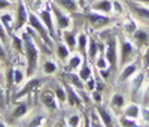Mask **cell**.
<instances>
[{"label": "cell", "mask_w": 149, "mask_h": 127, "mask_svg": "<svg viewBox=\"0 0 149 127\" xmlns=\"http://www.w3.org/2000/svg\"><path fill=\"white\" fill-rule=\"evenodd\" d=\"M21 37H22V44H24V55H26V60H27L26 75H27V78H33L37 67H39L40 49L27 29L21 30Z\"/></svg>", "instance_id": "1"}, {"label": "cell", "mask_w": 149, "mask_h": 127, "mask_svg": "<svg viewBox=\"0 0 149 127\" xmlns=\"http://www.w3.org/2000/svg\"><path fill=\"white\" fill-rule=\"evenodd\" d=\"M106 29H103L104 32H102L103 33L102 39L104 41V57L112 70H113L118 67V36Z\"/></svg>", "instance_id": "2"}, {"label": "cell", "mask_w": 149, "mask_h": 127, "mask_svg": "<svg viewBox=\"0 0 149 127\" xmlns=\"http://www.w3.org/2000/svg\"><path fill=\"white\" fill-rule=\"evenodd\" d=\"M27 25H29V27H31V29L37 33V36H39L49 48H54L55 41L51 37L48 29L45 27V24L40 21V18L37 17V14H34V11H31L30 14H29V22H27Z\"/></svg>", "instance_id": "3"}, {"label": "cell", "mask_w": 149, "mask_h": 127, "mask_svg": "<svg viewBox=\"0 0 149 127\" xmlns=\"http://www.w3.org/2000/svg\"><path fill=\"white\" fill-rule=\"evenodd\" d=\"M118 42H119V65L125 66L127 63H131L134 60L136 53H137V46L134 45V42L128 41L125 36H119Z\"/></svg>", "instance_id": "4"}, {"label": "cell", "mask_w": 149, "mask_h": 127, "mask_svg": "<svg viewBox=\"0 0 149 127\" xmlns=\"http://www.w3.org/2000/svg\"><path fill=\"white\" fill-rule=\"evenodd\" d=\"M49 5H51V11H52V17H54V22H55V29H57V34L60 36L61 32L66 30V29H70L72 27V17L67 14L66 11H63L61 8H58L55 3H52L49 0Z\"/></svg>", "instance_id": "5"}, {"label": "cell", "mask_w": 149, "mask_h": 127, "mask_svg": "<svg viewBox=\"0 0 149 127\" xmlns=\"http://www.w3.org/2000/svg\"><path fill=\"white\" fill-rule=\"evenodd\" d=\"M37 17L40 18V21L45 24V27L48 29L51 37L55 41L58 34H57V29H55V22H54V17H52V11H51V5H49V0H46L45 5L37 11Z\"/></svg>", "instance_id": "6"}, {"label": "cell", "mask_w": 149, "mask_h": 127, "mask_svg": "<svg viewBox=\"0 0 149 127\" xmlns=\"http://www.w3.org/2000/svg\"><path fill=\"white\" fill-rule=\"evenodd\" d=\"M29 14H30V11L26 2L18 0L17 8H15V17H14V32L15 33H19L22 29H26V25L29 22Z\"/></svg>", "instance_id": "7"}, {"label": "cell", "mask_w": 149, "mask_h": 127, "mask_svg": "<svg viewBox=\"0 0 149 127\" xmlns=\"http://www.w3.org/2000/svg\"><path fill=\"white\" fill-rule=\"evenodd\" d=\"M85 20H86V22H88L90 27L93 30H97V32H100V30L109 27V24L112 22L109 15L100 14V12H95V11L86 12V14H85Z\"/></svg>", "instance_id": "8"}, {"label": "cell", "mask_w": 149, "mask_h": 127, "mask_svg": "<svg viewBox=\"0 0 149 127\" xmlns=\"http://www.w3.org/2000/svg\"><path fill=\"white\" fill-rule=\"evenodd\" d=\"M63 87L66 90V102L72 108H81L84 105V102H82V97L79 96L76 88H74L73 85H70L69 81H63Z\"/></svg>", "instance_id": "9"}, {"label": "cell", "mask_w": 149, "mask_h": 127, "mask_svg": "<svg viewBox=\"0 0 149 127\" xmlns=\"http://www.w3.org/2000/svg\"><path fill=\"white\" fill-rule=\"evenodd\" d=\"M97 112H98V115H100V120L103 123L104 127H113V126H118L119 123L115 120V115H113V112H112V109L103 106L102 103H98L95 106Z\"/></svg>", "instance_id": "10"}, {"label": "cell", "mask_w": 149, "mask_h": 127, "mask_svg": "<svg viewBox=\"0 0 149 127\" xmlns=\"http://www.w3.org/2000/svg\"><path fill=\"white\" fill-rule=\"evenodd\" d=\"M40 103L49 112H54L58 108V100H57V97H55L52 90H43L40 93Z\"/></svg>", "instance_id": "11"}, {"label": "cell", "mask_w": 149, "mask_h": 127, "mask_svg": "<svg viewBox=\"0 0 149 127\" xmlns=\"http://www.w3.org/2000/svg\"><path fill=\"white\" fill-rule=\"evenodd\" d=\"M30 111V102L24 100V102H19V103H17V106L14 108V111H12L10 117H9V124L15 123L18 120H22L24 117L29 114Z\"/></svg>", "instance_id": "12"}, {"label": "cell", "mask_w": 149, "mask_h": 127, "mask_svg": "<svg viewBox=\"0 0 149 127\" xmlns=\"http://www.w3.org/2000/svg\"><path fill=\"white\" fill-rule=\"evenodd\" d=\"M52 3H55L58 8L66 11L67 14H76L81 11V6L78 5L76 0H51Z\"/></svg>", "instance_id": "13"}, {"label": "cell", "mask_w": 149, "mask_h": 127, "mask_svg": "<svg viewBox=\"0 0 149 127\" xmlns=\"http://www.w3.org/2000/svg\"><path fill=\"white\" fill-rule=\"evenodd\" d=\"M91 11L100 12V14H104V15L113 14V11H112V0H95V2L91 3Z\"/></svg>", "instance_id": "14"}, {"label": "cell", "mask_w": 149, "mask_h": 127, "mask_svg": "<svg viewBox=\"0 0 149 127\" xmlns=\"http://www.w3.org/2000/svg\"><path fill=\"white\" fill-rule=\"evenodd\" d=\"M61 37H63V42L66 44V46L73 51L76 49V42H78V34L74 33V30L70 27V29H66L61 32Z\"/></svg>", "instance_id": "15"}, {"label": "cell", "mask_w": 149, "mask_h": 127, "mask_svg": "<svg viewBox=\"0 0 149 127\" xmlns=\"http://www.w3.org/2000/svg\"><path fill=\"white\" fill-rule=\"evenodd\" d=\"M100 54V45H98V41H95L94 37H90L88 41V49H86V60L94 63L95 58Z\"/></svg>", "instance_id": "16"}, {"label": "cell", "mask_w": 149, "mask_h": 127, "mask_svg": "<svg viewBox=\"0 0 149 127\" xmlns=\"http://www.w3.org/2000/svg\"><path fill=\"white\" fill-rule=\"evenodd\" d=\"M82 61H84V57L79 53L70 54V57L66 61V70L67 72H78L79 66L82 65Z\"/></svg>", "instance_id": "17"}, {"label": "cell", "mask_w": 149, "mask_h": 127, "mask_svg": "<svg viewBox=\"0 0 149 127\" xmlns=\"http://www.w3.org/2000/svg\"><path fill=\"white\" fill-rule=\"evenodd\" d=\"M137 67H139V65H137L136 61L127 63L125 66H122V72H121V75H119V81L124 82V81L131 79V76L137 72Z\"/></svg>", "instance_id": "18"}, {"label": "cell", "mask_w": 149, "mask_h": 127, "mask_svg": "<svg viewBox=\"0 0 149 127\" xmlns=\"http://www.w3.org/2000/svg\"><path fill=\"white\" fill-rule=\"evenodd\" d=\"M88 41H90V36L86 34L85 32H81L78 34V42H76V51L84 57L86 58V49H88Z\"/></svg>", "instance_id": "19"}, {"label": "cell", "mask_w": 149, "mask_h": 127, "mask_svg": "<svg viewBox=\"0 0 149 127\" xmlns=\"http://www.w3.org/2000/svg\"><path fill=\"white\" fill-rule=\"evenodd\" d=\"M54 48H55V55H57V58H58L61 63H66L67 58H69L70 54H72V51L66 46V44H64V42H57V44L54 45Z\"/></svg>", "instance_id": "20"}, {"label": "cell", "mask_w": 149, "mask_h": 127, "mask_svg": "<svg viewBox=\"0 0 149 127\" xmlns=\"http://www.w3.org/2000/svg\"><path fill=\"white\" fill-rule=\"evenodd\" d=\"M131 91L133 94H137L142 87H143V82H145V73L143 72H136L133 76H131Z\"/></svg>", "instance_id": "21"}, {"label": "cell", "mask_w": 149, "mask_h": 127, "mask_svg": "<svg viewBox=\"0 0 149 127\" xmlns=\"http://www.w3.org/2000/svg\"><path fill=\"white\" fill-rule=\"evenodd\" d=\"M131 36L134 39V45L137 48H142V46L148 45V42H149V36H148V33L143 29H137Z\"/></svg>", "instance_id": "22"}, {"label": "cell", "mask_w": 149, "mask_h": 127, "mask_svg": "<svg viewBox=\"0 0 149 127\" xmlns=\"http://www.w3.org/2000/svg\"><path fill=\"white\" fill-rule=\"evenodd\" d=\"M66 78L69 79V84L73 85L76 90H79V91L85 90V82L81 79V76L78 75V72H67L66 73Z\"/></svg>", "instance_id": "23"}, {"label": "cell", "mask_w": 149, "mask_h": 127, "mask_svg": "<svg viewBox=\"0 0 149 127\" xmlns=\"http://www.w3.org/2000/svg\"><path fill=\"white\" fill-rule=\"evenodd\" d=\"M40 84H42V79H37V78H36V79H30L27 84H24V88L18 93L17 99H21V97H24V96H29V94L34 90V88H37Z\"/></svg>", "instance_id": "24"}, {"label": "cell", "mask_w": 149, "mask_h": 127, "mask_svg": "<svg viewBox=\"0 0 149 127\" xmlns=\"http://www.w3.org/2000/svg\"><path fill=\"white\" fill-rule=\"evenodd\" d=\"M10 44H12V49L15 51L17 54L24 55V44H22V37L18 33H12L10 34Z\"/></svg>", "instance_id": "25"}, {"label": "cell", "mask_w": 149, "mask_h": 127, "mask_svg": "<svg viewBox=\"0 0 149 127\" xmlns=\"http://www.w3.org/2000/svg\"><path fill=\"white\" fill-rule=\"evenodd\" d=\"M0 21H2L3 27L6 29L8 34L10 36L14 33V17H12L10 12H3V14H0Z\"/></svg>", "instance_id": "26"}, {"label": "cell", "mask_w": 149, "mask_h": 127, "mask_svg": "<svg viewBox=\"0 0 149 127\" xmlns=\"http://www.w3.org/2000/svg\"><path fill=\"white\" fill-rule=\"evenodd\" d=\"M125 106V97H124L121 93H115L112 94V99H110V109L112 111H121Z\"/></svg>", "instance_id": "27"}, {"label": "cell", "mask_w": 149, "mask_h": 127, "mask_svg": "<svg viewBox=\"0 0 149 127\" xmlns=\"http://www.w3.org/2000/svg\"><path fill=\"white\" fill-rule=\"evenodd\" d=\"M78 75L81 76V79L85 82L88 78H91L93 76V69H91V66H90V61L86 60V58H84V61H82V65L79 66V69H78Z\"/></svg>", "instance_id": "28"}, {"label": "cell", "mask_w": 149, "mask_h": 127, "mask_svg": "<svg viewBox=\"0 0 149 127\" xmlns=\"http://www.w3.org/2000/svg\"><path fill=\"white\" fill-rule=\"evenodd\" d=\"M122 115H127L130 118H134V120H139L140 117V106L136 105V103H130L124 108V114Z\"/></svg>", "instance_id": "29"}, {"label": "cell", "mask_w": 149, "mask_h": 127, "mask_svg": "<svg viewBox=\"0 0 149 127\" xmlns=\"http://www.w3.org/2000/svg\"><path fill=\"white\" fill-rule=\"evenodd\" d=\"M5 81H6V94H8V99H9V94H10V90L14 87V66H8L6 72H5Z\"/></svg>", "instance_id": "30"}, {"label": "cell", "mask_w": 149, "mask_h": 127, "mask_svg": "<svg viewBox=\"0 0 149 127\" xmlns=\"http://www.w3.org/2000/svg\"><path fill=\"white\" fill-rule=\"evenodd\" d=\"M133 11H134L140 18H143V20H149V6L142 5V3H139V5H133Z\"/></svg>", "instance_id": "31"}, {"label": "cell", "mask_w": 149, "mask_h": 127, "mask_svg": "<svg viewBox=\"0 0 149 127\" xmlns=\"http://www.w3.org/2000/svg\"><path fill=\"white\" fill-rule=\"evenodd\" d=\"M26 78H27V75H26V72H24L22 69L14 67V84H15L17 87L22 85V82L26 81Z\"/></svg>", "instance_id": "32"}, {"label": "cell", "mask_w": 149, "mask_h": 127, "mask_svg": "<svg viewBox=\"0 0 149 127\" xmlns=\"http://www.w3.org/2000/svg\"><path fill=\"white\" fill-rule=\"evenodd\" d=\"M54 94L58 100V103H64L66 102V90H64V87L63 85H55L54 87Z\"/></svg>", "instance_id": "33"}, {"label": "cell", "mask_w": 149, "mask_h": 127, "mask_svg": "<svg viewBox=\"0 0 149 127\" xmlns=\"http://www.w3.org/2000/svg\"><path fill=\"white\" fill-rule=\"evenodd\" d=\"M124 30H125L127 34L131 36L136 30H137V22H136L134 20H131V18L125 20V21H124Z\"/></svg>", "instance_id": "34"}, {"label": "cell", "mask_w": 149, "mask_h": 127, "mask_svg": "<svg viewBox=\"0 0 149 127\" xmlns=\"http://www.w3.org/2000/svg\"><path fill=\"white\" fill-rule=\"evenodd\" d=\"M90 123H91V126H94V127H102L103 126V123H102V120H100V115H98V112H97V109L95 108H93L91 111H90Z\"/></svg>", "instance_id": "35"}, {"label": "cell", "mask_w": 149, "mask_h": 127, "mask_svg": "<svg viewBox=\"0 0 149 127\" xmlns=\"http://www.w3.org/2000/svg\"><path fill=\"white\" fill-rule=\"evenodd\" d=\"M42 70H43L45 75H52V73L57 72V65H55L54 61H51V60H46V61L43 63Z\"/></svg>", "instance_id": "36"}, {"label": "cell", "mask_w": 149, "mask_h": 127, "mask_svg": "<svg viewBox=\"0 0 149 127\" xmlns=\"http://www.w3.org/2000/svg\"><path fill=\"white\" fill-rule=\"evenodd\" d=\"M118 123H119L121 126H124V127H136V126H139L137 120L130 118V117H127V115H122V117L119 118Z\"/></svg>", "instance_id": "37"}, {"label": "cell", "mask_w": 149, "mask_h": 127, "mask_svg": "<svg viewBox=\"0 0 149 127\" xmlns=\"http://www.w3.org/2000/svg\"><path fill=\"white\" fill-rule=\"evenodd\" d=\"M98 70V76L104 81V82H107L109 79H110V76H112V67L109 66V67H103V69H97Z\"/></svg>", "instance_id": "38"}, {"label": "cell", "mask_w": 149, "mask_h": 127, "mask_svg": "<svg viewBox=\"0 0 149 127\" xmlns=\"http://www.w3.org/2000/svg\"><path fill=\"white\" fill-rule=\"evenodd\" d=\"M94 65H95V67H97V69L109 67V63H107V60H106L104 54H98V57H97V58H95V61H94Z\"/></svg>", "instance_id": "39"}, {"label": "cell", "mask_w": 149, "mask_h": 127, "mask_svg": "<svg viewBox=\"0 0 149 127\" xmlns=\"http://www.w3.org/2000/svg\"><path fill=\"white\" fill-rule=\"evenodd\" d=\"M6 105H8V94L5 91V88L0 85V112L6 109Z\"/></svg>", "instance_id": "40"}, {"label": "cell", "mask_w": 149, "mask_h": 127, "mask_svg": "<svg viewBox=\"0 0 149 127\" xmlns=\"http://www.w3.org/2000/svg\"><path fill=\"white\" fill-rule=\"evenodd\" d=\"M67 126H72V127H76V126H81V115L79 114H73L67 118Z\"/></svg>", "instance_id": "41"}, {"label": "cell", "mask_w": 149, "mask_h": 127, "mask_svg": "<svg viewBox=\"0 0 149 127\" xmlns=\"http://www.w3.org/2000/svg\"><path fill=\"white\" fill-rule=\"evenodd\" d=\"M0 41H2V42L5 44V46H6V45H8V42H9V34H8L6 29L3 27L2 21H0Z\"/></svg>", "instance_id": "42"}, {"label": "cell", "mask_w": 149, "mask_h": 127, "mask_svg": "<svg viewBox=\"0 0 149 127\" xmlns=\"http://www.w3.org/2000/svg\"><path fill=\"white\" fill-rule=\"evenodd\" d=\"M45 124V117L43 115H36L27 126H30V127H34V126H43Z\"/></svg>", "instance_id": "43"}, {"label": "cell", "mask_w": 149, "mask_h": 127, "mask_svg": "<svg viewBox=\"0 0 149 127\" xmlns=\"http://www.w3.org/2000/svg\"><path fill=\"white\" fill-rule=\"evenodd\" d=\"M139 118H142L143 124L149 126V108H140V117Z\"/></svg>", "instance_id": "44"}, {"label": "cell", "mask_w": 149, "mask_h": 127, "mask_svg": "<svg viewBox=\"0 0 149 127\" xmlns=\"http://www.w3.org/2000/svg\"><path fill=\"white\" fill-rule=\"evenodd\" d=\"M112 11H113V14H122V5L119 0H112Z\"/></svg>", "instance_id": "45"}, {"label": "cell", "mask_w": 149, "mask_h": 127, "mask_svg": "<svg viewBox=\"0 0 149 127\" xmlns=\"http://www.w3.org/2000/svg\"><path fill=\"white\" fill-rule=\"evenodd\" d=\"M91 99H93V102H95L97 105H98V103H102V102H103L102 91H98V90H93V91H91Z\"/></svg>", "instance_id": "46"}, {"label": "cell", "mask_w": 149, "mask_h": 127, "mask_svg": "<svg viewBox=\"0 0 149 127\" xmlns=\"http://www.w3.org/2000/svg\"><path fill=\"white\" fill-rule=\"evenodd\" d=\"M85 88L88 91L95 90V78H94V76H91V78H88V79L85 81Z\"/></svg>", "instance_id": "47"}, {"label": "cell", "mask_w": 149, "mask_h": 127, "mask_svg": "<svg viewBox=\"0 0 149 127\" xmlns=\"http://www.w3.org/2000/svg\"><path fill=\"white\" fill-rule=\"evenodd\" d=\"M8 58V54H6V46H5V44L0 41V60H6Z\"/></svg>", "instance_id": "48"}, {"label": "cell", "mask_w": 149, "mask_h": 127, "mask_svg": "<svg viewBox=\"0 0 149 127\" xmlns=\"http://www.w3.org/2000/svg\"><path fill=\"white\" fill-rule=\"evenodd\" d=\"M10 8V0H0V12H5Z\"/></svg>", "instance_id": "49"}, {"label": "cell", "mask_w": 149, "mask_h": 127, "mask_svg": "<svg viewBox=\"0 0 149 127\" xmlns=\"http://www.w3.org/2000/svg\"><path fill=\"white\" fill-rule=\"evenodd\" d=\"M142 60H143V67L148 69V67H149V48L145 51V54H143V58H142Z\"/></svg>", "instance_id": "50"}, {"label": "cell", "mask_w": 149, "mask_h": 127, "mask_svg": "<svg viewBox=\"0 0 149 127\" xmlns=\"http://www.w3.org/2000/svg\"><path fill=\"white\" fill-rule=\"evenodd\" d=\"M76 2H78V5L81 6V9H84V8L86 6V3H88L86 0H76Z\"/></svg>", "instance_id": "51"}, {"label": "cell", "mask_w": 149, "mask_h": 127, "mask_svg": "<svg viewBox=\"0 0 149 127\" xmlns=\"http://www.w3.org/2000/svg\"><path fill=\"white\" fill-rule=\"evenodd\" d=\"M145 102L148 103L149 102V85H148V88H146V91H145Z\"/></svg>", "instance_id": "52"}, {"label": "cell", "mask_w": 149, "mask_h": 127, "mask_svg": "<svg viewBox=\"0 0 149 127\" xmlns=\"http://www.w3.org/2000/svg\"><path fill=\"white\" fill-rule=\"evenodd\" d=\"M137 3H142V5H146V6H149V0H136Z\"/></svg>", "instance_id": "53"}, {"label": "cell", "mask_w": 149, "mask_h": 127, "mask_svg": "<svg viewBox=\"0 0 149 127\" xmlns=\"http://www.w3.org/2000/svg\"><path fill=\"white\" fill-rule=\"evenodd\" d=\"M6 126H9V123H5L2 118H0V127H6Z\"/></svg>", "instance_id": "54"}, {"label": "cell", "mask_w": 149, "mask_h": 127, "mask_svg": "<svg viewBox=\"0 0 149 127\" xmlns=\"http://www.w3.org/2000/svg\"><path fill=\"white\" fill-rule=\"evenodd\" d=\"M86 2H88V3H93V2H95V0H86Z\"/></svg>", "instance_id": "55"}, {"label": "cell", "mask_w": 149, "mask_h": 127, "mask_svg": "<svg viewBox=\"0 0 149 127\" xmlns=\"http://www.w3.org/2000/svg\"><path fill=\"white\" fill-rule=\"evenodd\" d=\"M0 70H2V66H0Z\"/></svg>", "instance_id": "56"}, {"label": "cell", "mask_w": 149, "mask_h": 127, "mask_svg": "<svg viewBox=\"0 0 149 127\" xmlns=\"http://www.w3.org/2000/svg\"><path fill=\"white\" fill-rule=\"evenodd\" d=\"M148 70H149V67H148Z\"/></svg>", "instance_id": "57"}]
</instances>
